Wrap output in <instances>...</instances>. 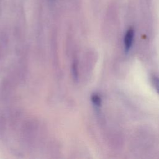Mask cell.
Masks as SVG:
<instances>
[{"label": "cell", "mask_w": 159, "mask_h": 159, "mask_svg": "<svg viewBox=\"0 0 159 159\" xmlns=\"http://www.w3.org/2000/svg\"><path fill=\"white\" fill-rule=\"evenodd\" d=\"M3 53H4V45H3V42H0V59L2 58Z\"/></svg>", "instance_id": "cell-6"}, {"label": "cell", "mask_w": 159, "mask_h": 159, "mask_svg": "<svg viewBox=\"0 0 159 159\" xmlns=\"http://www.w3.org/2000/svg\"><path fill=\"white\" fill-rule=\"evenodd\" d=\"M91 101L96 107H99L101 104V97L97 94H94L91 96Z\"/></svg>", "instance_id": "cell-4"}, {"label": "cell", "mask_w": 159, "mask_h": 159, "mask_svg": "<svg viewBox=\"0 0 159 159\" xmlns=\"http://www.w3.org/2000/svg\"><path fill=\"white\" fill-rule=\"evenodd\" d=\"M134 38V30L132 28L129 29L124 36V47L125 52H128L133 44Z\"/></svg>", "instance_id": "cell-2"}, {"label": "cell", "mask_w": 159, "mask_h": 159, "mask_svg": "<svg viewBox=\"0 0 159 159\" xmlns=\"http://www.w3.org/2000/svg\"><path fill=\"white\" fill-rule=\"evenodd\" d=\"M152 81H153V84L154 87L155 88L156 90L159 93V78L153 77L152 79Z\"/></svg>", "instance_id": "cell-5"}, {"label": "cell", "mask_w": 159, "mask_h": 159, "mask_svg": "<svg viewBox=\"0 0 159 159\" xmlns=\"http://www.w3.org/2000/svg\"><path fill=\"white\" fill-rule=\"evenodd\" d=\"M39 133V124L34 119L25 120L20 129V138L23 143L28 148L32 147L37 140Z\"/></svg>", "instance_id": "cell-1"}, {"label": "cell", "mask_w": 159, "mask_h": 159, "mask_svg": "<svg viewBox=\"0 0 159 159\" xmlns=\"http://www.w3.org/2000/svg\"><path fill=\"white\" fill-rule=\"evenodd\" d=\"M71 75L74 81H78L80 76V67L78 59L75 58L71 64Z\"/></svg>", "instance_id": "cell-3"}]
</instances>
